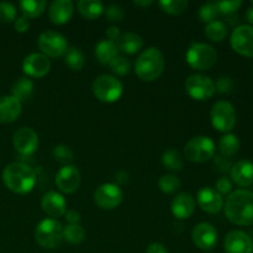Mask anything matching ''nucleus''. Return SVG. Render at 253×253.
I'll use <instances>...</instances> for the list:
<instances>
[{"mask_svg":"<svg viewBox=\"0 0 253 253\" xmlns=\"http://www.w3.org/2000/svg\"><path fill=\"white\" fill-rule=\"evenodd\" d=\"M215 88L219 93H227V91L231 90L232 88V81L229 77H221V78L217 79L216 84H215Z\"/></svg>","mask_w":253,"mask_h":253,"instance_id":"43","label":"nucleus"},{"mask_svg":"<svg viewBox=\"0 0 253 253\" xmlns=\"http://www.w3.org/2000/svg\"><path fill=\"white\" fill-rule=\"evenodd\" d=\"M77 9L84 19L95 20L104 12V5L99 0H79Z\"/></svg>","mask_w":253,"mask_h":253,"instance_id":"26","label":"nucleus"},{"mask_svg":"<svg viewBox=\"0 0 253 253\" xmlns=\"http://www.w3.org/2000/svg\"><path fill=\"white\" fill-rule=\"evenodd\" d=\"M64 56V63L72 71H81L84 67L85 59H84L83 52L77 47H68Z\"/></svg>","mask_w":253,"mask_h":253,"instance_id":"31","label":"nucleus"},{"mask_svg":"<svg viewBox=\"0 0 253 253\" xmlns=\"http://www.w3.org/2000/svg\"><path fill=\"white\" fill-rule=\"evenodd\" d=\"M185 158L190 162L203 163L211 160L215 155V143L208 136H197L187 142L184 147Z\"/></svg>","mask_w":253,"mask_h":253,"instance_id":"8","label":"nucleus"},{"mask_svg":"<svg viewBox=\"0 0 253 253\" xmlns=\"http://www.w3.org/2000/svg\"><path fill=\"white\" fill-rule=\"evenodd\" d=\"M236 110L229 101L220 100L212 105L210 111L211 125L220 132L229 133L236 125Z\"/></svg>","mask_w":253,"mask_h":253,"instance_id":"7","label":"nucleus"},{"mask_svg":"<svg viewBox=\"0 0 253 253\" xmlns=\"http://www.w3.org/2000/svg\"><path fill=\"white\" fill-rule=\"evenodd\" d=\"M185 91L190 98L203 101L211 98L216 91V88L210 77L195 73L188 77L185 81Z\"/></svg>","mask_w":253,"mask_h":253,"instance_id":"9","label":"nucleus"},{"mask_svg":"<svg viewBox=\"0 0 253 253\" xmlns=\"http://www.w3.org/2000/svg\"><path fill=\"white\" fill-rule=\"evenodd\" d=\"M226 253H253V241L246 232L232 230L226 235L224 241Z\"/></svg>","mask_w":253,"mask_h":253,"instance_id":"17","label":"nucleus"},{"mask_svg":"<svg viewBox=\"0 0 253 253\" xmlns=\"http://www.w3.org/2000/svg\"><path fill=\"white\" fill-rule=\"evenodd\" d=\"M54 160L59 163H64V165H69L73 161V152L71 148L66 145H58L53 148L52 151Z\"/></svg>","mask_w":253,"mask_h":253,"instance_id":"38","label":"nucleus"},{"mask_svg":"<svg viewBox=\"0 0 253 253\" xmlns=\"http://www.w3.org/2000/svg\"><path fill=\"white\" fill-rule=\"evenodd\" d=\"M12 143L20 155L31 156L39 147V135L30 127H20L14 133Z\"/></svg>","mask_w":253,"mask_h":253,"instance_id":"15","label":"nucleus"},{"mask_svg":"<svg viewBox=\"0 0 253 253\" xmlns=\"http://www.w3.org/2000/svg\"><path fill=\"white\" fill-rule=\"evenodd\" d=\"M106 36H108V39L110 40V41L116 42L119 40V37L121 36L120 29H119L118 26L108 27V29H106Z\"/></svg>","mask_w":253,"mask_h":253,"instance_id":"46","label":"nucleus"},{"mask_svg":"<svg viewBox=\"0 0 253 253\" xmlns=\"http://www.w3.org/2000/svg\"><path fill=\"white\" fill-rule=\"evenodd\" d=\"M109 67H110L111 72L115 74H118V76H126V74L130 73V71H131L130 62H128L127 59L123 56L116 57V58L114 59L110 64H109Z\"/></svg>","mask_w":253,"mask_h":253,"instance_id":"39","label":"nucleus"},{"mask_svg":"<svg viewBox=\"0 0 253 253\" xmlns=\"http://www.w3.org/2000/svg\"><path fill=\"white\" fill-rule=\"evenodd\" d=\"M36 242L46 250H54L63 241V226L57 219H44L35 230Z\"/></svg>","mask_w":253,"mask_h":253,"instance_id":"4","label":"nucleus"},{"mask_svg":"<svg viewBox=\"0 0 253 253\" xmlns=\"http://www.w3.org/2000/svg\"><path fill=\"white\" fill-rule=\"evenodd\" d=\"M36 173L30 166L21 162L10 163L2 170L5 187L16 194H27L36 184Z\"/></svg>","mask_w":253,"mask_h":253,"instance_id":"2","label":"nucleus"},{"mask_svg":"<svg viewBox=\"0 0 253 253\" xmlns=\"http://www.w3.org/2000/svg\"><path fill=\"white\" fill-rule=\"evenodd\" d=\"M42 210L46 212L51 219L62 216L67 211V202L62 194L57 192H47L41 200Z\"/></svg>","mask_w":253,"mask_h":253,"instance_id":"19","label":"nucleus"},{"mask_svg":"<svg viewBox=\"0 0 253 253\" xmlns=\"http://www.w3.org/2000/svg\"><path fill=\"white\" fill-rule=\"evenodd\" d=\"M219 150L224 157H232L240 150V140L234 133H225L219 141Z\"/></svg>","mask_w":253,"mask_h":253,"instance_id":"29","label":"nucleus"},{"mask_svg":"<svg viewBox=\"0 0 253 253\" xmlns=\"http://www.w3.org/2000/svg\"><path fill=\"white\" fill-rule=\"evenodd\" d=\"M37 44H39V48L41 49V53L47 57H52V58L63 56L69 47L66 37L59 32L52 31V30L42 32L37 40Z\"/></svg>","mask_w":253,"mask_h":253,"instance_id":"10","label":"nucleus"},{"mask_svg":"<svg viewBox=\"0 0 253 253\" xmlns=\"http://www.w3.org/2000/svg\"><path fill=\"white\" fill-rule=\"evenodd\" d=\"M91 89L94 96L103 103H115L124 93L123 83L118 78L109 74L99 76L94 81Z\"/></svg>","mask_w":253,"mask_h":253,"instance_id":"6","label":"nucleus"},{"mask_svg":"<svg viewBox=\"0 0 253 253\" xmlns=\"http://www.w3.org/2000/svg\"><path fill=\"white\" fill-rule=\"evenodd\" d=\"M158 187L166 194H172L180 188V180L173 174H163L158 180Z\"/></svg>","mask_w":253,"mask_h":253,"instance_id":"35","label":"nucleus"},{"mask_svg":"<svg viewBox=\"0 0 253 253\" xmlns=\"http://www.w3.org/2000/svg\"><path fill=\"white\" fill-rule=\"evenodd\" d=\"M217 16H219V11H217L216 2H207L200 7L199 17L202 21L209 24V22L215 21Z\"/></svg>","mask_w":253,"mask_h":253,"instance_id":"36","label":"nucleus"},{"mask_svg":"<svg viewBox=\"0 0 253 253\" xmlns=\"http://www.w3.org/2000/svg\"><path fill=\"white\" fill-rule=\"evenodd\" d=\"M14 26L17 32H26L29 31L30 26H31V22H30V19H27V17H25L22 15V16L16 17V20L14 21Z\"/></svg>","mask_w":253,"mask_h":253,"instance_id":"44","label":"nucleus"},{"mask_svg":"<svg viewBox=\"0 0 253 253\" xmlns=\"http://www.w3.org/2000/svg\"><path fill=\"white\" fill-rule=\"evenodd\" d=\"M230 42L235 52L245 57H253V26L240 25L235 27Z\"/></svg>","mask_w":253,"mask_h":253,"instance_id":"12","label":"nucleus"},{"mask_svg":"<svg viewBox=\"0 0 253 253\" xmlns=\"http://www.w3.org/2000/svg\"><path fill=\"white\" fill-rule=\"evenodd\" d=\"M192 241L203 251H211L217 244V231L209 222H200L193 229Z\"/></svg>","mask_w":253,"mask_h":253,"instance_id":"14","label":"nucleus"},{"mask_svg":"<svg viewBox=\"0 0 253 253\" xmlns=\"http://www.w3.org/2000/svg\"><path fill=\"white\" fill-rule=\"evenodd\" d=\"M104 11H105L106 19L110 22H120L125 17V11L120 5L111 4L106 9H104Z\"/></svg>","mask_w":253,"mask_h":253,"instance_id":"41","label":"nucleus"},{"mask_svg":"<svg viewBox=\"0 0 253 253\" xmlns=\"http://www.w3.org/2000/svg\"><path fill=\"white\" fill-rule=\"evenodd\" d=\"M161 9L170 15H179L189 6L188 0H162L160 1Z\"/></svg>","mask_w":253,"mask_h":253,"instance_id":"34","label":"nucleus"},{"mask_svg":"<svg viewBox=\"0 0 253 253\" xmlns=\"http://www.w3.org/2000/svg\"><path fill=\"white\" fill-rule=\"evenodd\" d=\"M246 19H247V21L250 22V24L253 25V6L249 7V9H247V11H246Z\"/></svg>","mask_w":253,"mask_h":253,"instance_id":"48","label":"nucleus"},{"mask_svg":"<svg viewBox=\"0 0 253 253\" xmlns=\"http://www.w3.org/2000/svg\"><path fill=\"white\" fill-rule=\"evenodd\" d=\"M115 43L119 52H123L125 54H135L142 49L143 40L140 35L135 32H126L119 37Z\"/></svg>","mask_w":253,"mask_h":253,"instance_id":"24","label":"nucleus"},{"mask_svg":"<svg viewBox=\"0 0 253 253\" xmlns=\"http://www.w3.org/2000/svg\"><path fill=\"white\" fill-rule=\"evenodd\" d=\"M22 103L12 95L0 96V123L11 124L20 116Z\"/></svg>","mask_w":253,"mask_h":253,"instance_id":"22","label":"nucleus"},{"mask_svg":"<svg viewBox=\"0 0 253 253\" xmlns=\"http://www.w3.org/2000/svg\"><path fill=\"white\" fill-rule=\"evenodd\" d=\"M241 0H222L216 1V7L219 15H231L241 7Z\"/></svg>","mask_w":253,"mask_h":253,"instance_id":"40","label":"nucleus"},{"mask_svg":"<svg viewBox=\"0 0 253 253\" xmlns=\"http://www.w3.org/2000/svg\"><path fill=\"white\" fill-rule=\"evenodd\" d=\"M146 253H168V251L165 247V245L160 244V242H153V244L148 246Z\"/></svg>","mask_w":253,"mask_h":253,"instance_id":"47","label":"nucleus"},{"mask_svg":"<svg viewBox=\"0 0 253 253\" xmlns=\"http://www.w3.org/2000/svg\"><path fill=\"white\" fill-rule=\"evenodd\" d=\"M51 69V61L43 53H31L24 59L22 71L25 74L34 78H42L47 76Z\"/></svg>","mask_w":253,"mask_h":253,"instance_id":"16","label":"nucleus"},{"mask_svg":"<svg viewBox=\"0 0 253 253\" xmlns=\"http://www.w3.org/2000/svg\"><path fill=\"white\" fill-rule=\"evenodd\" d=\"M47 1L44 0H22L20 1V9L22 15L27 19H35L43 14L46 10Z\"/></svg>","mask_w":253,"mask_h":253,"instance_id":"28","label":"nucleus"},{"mask_svg":"<svg viewBox=\"0 0 253 253\" xmlns=\"http://www.w3.org/2000/svg\"><path fill=\"white\" fill-rule=\"evenodd\" d=\"M54 182H56L57 188L62 193H64V194H72L76 190H78L79 185H81V172H79V169L76 166H63L57 172Z\"/></svg>","mask_w":253,"mask_h":253,"instance_id":"13","label":"nucleus"},{"mask_svg":"<svg viewBox=\"0 0 253 253\" xmlns=\"http://www.w3.org/2000/svg\"><path fill=\"white\" fill-rule=\"evenodd\" d=\"M162 165L172 172H179L183 168V158L177 150L168 148L162 155Z\"/></svg>","mask_w":253,"mask_h":253,"instance_id":"33","label":"nucleus"},{"mask_svg":"<svg viewBox=\"0 0 253 253\" xmlns=\"http://www.w3.org/2000/svg\"><path fill=\"white\" fill-rule=\"evenodd\" d=\"M15 20H16V7L11 2H0V22L11 24Z\"/></svg>","mask_w":253,"mask_h":253,"instance_id":"37","label":"nucleus"},{"mask_svg":"<svg viewBox=\"0 0 253 253\" xmlns=\"http://www.w3.org/2000/svg\"><path fill=\"white\" fill-rule=\"evenodd\" d=\"M170 210H172L173 216L179 220L189 219L195 211V200L192 194L189 193H180L170 204Z\"/></svg>","mask_w":253,"mask_h":253,"instance_id":"21","label":"nucleus"},{"mask_svg":"<svg viewBox=\"0 0 253 253\" xmlns=\"http://www.w3.org/2000/svg\"><path fill=\"white\" fill-rule=\"evenodd\" d=\"M63 240L71 245H79L85 240V230L79 224H68L63 227Z\"/></svg>","mask_w":253,"mask_h":253,"instance_id":"32","label":"nucleus"},{"mask_svg":"<svg viewBox=\"0 0 253 253\" xmlns=\"http://www.w3.org/2000/svg\"><path fill=\"white\" fill-rule=\"evenodd\" d=\"M198 204L202 208L203 211L208 214H217L224 208V199L222 195L215 190V188L204 187L198 192Z\"/></svg>","mask_w":253,"mask_h":253,"instance_id":"18","label":"nucleus"},{"mask_svg":"<svg viewBox=\"0 0 253 253\" xmlns=\"http://www.w3.org/2000/svg\"><path fill=\"white\" fill-rule=\"evenodd\" d=\"M74 4L71 0H54L48 9V17L52 24L64 25L73 17Z\"/></svg>","mask_w":253,"mask_h":253,"instance_id":"20","label":"nucleus"},{"mask_svg":"<svg viewBox=\"0 0 253 253\" xmlns=\"http://www.w3.org/2000/svg\"><path fill=\"white\" fill-rule=\"evenodd\" d=\"M153 1H151V0H146V1H133V5H136V6H150V5H152Z\"/></svg>","mask_w":253,"mask_h":253,"instance_id":"49","label":"nucleus"},{"mask_svg":"<svg viewBox=\"0 0 253 253\" xmlns=\"http://www.w3.org/2000/svg\"><path fill=\"white\" fill-rule=\"evenodd\" d=\"M95 56L101 64H110L119 56V49L115 42L103 40L95 46Z\"/></svg>","mask_w":253,"mask_h":253,"instance_id":"25","label":"nucleus"},{"mask_svg":"<svg viewBox=\"0 0 253 253\" xmlns=\"http://www.w3.org/2000/svg\"><path fill=\"white\" fill-rule=\"evenodd\" d=\"M205 36L212 42H221L226 39L227 36V26L225 22L220 21V20H215V21L209 22L205 26Z\"/></svg>","mask_w":253,"mask_h":253,"instance_id":"30","label":"nucleus"},{"mask_svg":"<svg viewBox=\"0 0 253 253\" xmlns=\"http://www.w3.org/2000/svg\"><path fill=\"white\" fill-rule=\"evenodd\" d=\"M34 93V83L31 79L22 77L14 83L11 88V95L19 101H27Z\"/></svg>","mask_w":253,"mask_h":253,"instance_id":"27","label":"nucleus"},{"mask_svg":"<svg viewBox=\"0 0 253 253\" xmlns=\"http://www.w3.org/2000/svg\"><path fill=\"white\" fill-rule=\"evenodd\" d=\"M225 215L232 224L239 226L253 225V193L239 189L230 193L225 200Z\"/></svg>","mask_w":253,"mask_h":253,"instance_id":"1","label":"nucleus"},{"mask_svg":"<svg viewBox=\"0 0 253 253\" xmlns=\"http://www.w3.org/2000/svg\"><path fill=\"white\" fill-rule=\"evenodd\" d=\"M64 216L69 224H79L81 221V214L77 210H67Z\"/></svg>","mask_w":253,"mask_h":253,"instance_id":"45","label":"nucleus"},{"mask_svg":"<svg viewBox=\"0 0 253 253\" xmlns=\"http://www.w3.org/2000/svg\"><path fill=\"white\" fill-rule=\"evenodd\" d=\"M185 58L192 68L197 71H208L216 63L217 52L211 44L194 42L188 48Z\"/></svg>","mask_w":253,"mask_h":253,"instance_id":"5","label":"nucleus"},{"mask_svg":"<svg viewBox=\"0 0 253 253\" xmlns=\"http://www.w3.org/2000/svg\"><path fill=\"white\" fill-rule=\"evenodd\" d=\"M123 190L118 184L105 183L94 192V202L104 210H113L123 203Z\"/></svg>","mask_w":253,"mask_h":253,"instance_id":"11","label":"nucleus"},{"mask_svg":"<svg viewBox=\"0 0 253 253\" xmlns=\"http://www.w3.org/2000/svg\"><path fill=\"white\" fill-rule=\"evenodd\" d=\"M165 69V57L157 47H150L141 52L135 62L136 76L143 82H153Z\"/></svg>","mask_w":253,"mask_h":253,"instance_id":"3","label":"nucleus"},{"mask_svg":"<svg viewBox=\"0 0 253 253\" xmlns=\"http://www.w3.org/2000/svg\"><path fill=\"white\" fill-rule=\"evenodd\" d=\"M252 6H253V1H252Z\"/></svg>","mask_w":253,"mask_h":253,"instance_id":"50","label":"nucleus"},{"mask_svg":"<svg viewBox=\"0 0 253 253\" xmlns=\"http://www.w3.org/2000/svg\"><path fill=\"white\" fill-rule=\"evenodd\" d=\"M232 180L241 188H247L253 184V162L249 160H242L235 163L231 167Z\"/></svg>","mask_w":253,"mask_h":253,"instance_id":"23","label":"nucleus"},{"mask_svg":"<svg viewBox=\"0 0 253 253\" xmlns=\"http://www.w3.org/2000/svg\"><path fill=\"white\" fill-rule=\"evenodd\" d=\"M215 190L219 193L220 195H226L230 194L232 190V183L230 182L229 178L221 177L216 180V184H215Z\"/></svg>","mask_w":253,"mask_h":253,"instance_id":"42","label":"nucleus"}]
</instances>
